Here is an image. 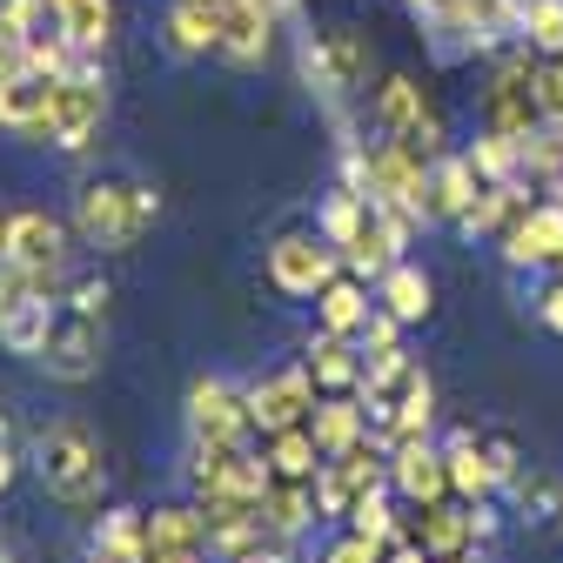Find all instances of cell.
Masks as SVG:
<instances>
[{
    "label": "cell",
    "mask_w": 563,
    "mask_h": 563,
    "mask_svg": "<svg viewBox=\"0 0 563 563\" xmlns=\"http://www.w3.org/2000/svg\"><path fill=\"white\" fill-rule=\"evenodd\" d=\"M369 128L389 141H409L422 155H443V108L416 75H383V88L369 101Z\"/></svg>",
    "instance_id": "7"
},
{
    "label": "cell",
    "mask_w": 563,
    "mask_h": 563,
    "mask_svg": "<svg viewBox=\"0 0 563 563\" xmlns=\"http://www.w3.org/2000/svg\"><path fill=\"white\" fill-rule=\"evenodd\" d=\"M14 476H21V456H14L8 443H0V497H8V489H14Z\"/></svg>",
    "instance_id": "52"
},
{
    "label": "cell",
    "mask_w": 563,
    "mask_h": 563,
    "mask_svg": "<svg viewBox=\"0 0 563 563\" xmlns=\"http://www.w3.org/2000/svg\"><path fill=\"white\" fill-rule=\"evenodd\" d=\"M262 523H268V537H282V543H302V537L322 523L316 476H268V489H262Z\"/></svg>",
    "instance_id": "17"
},
{
    "label": "cell",
    "mask_w": 563,
    "mask_h": 563,
    "mask_svg": "<svg viewBox=\"0 0 563 563\" xmlns=\"http://www.w3.org/2000/svg\"><path fill=\"white\" fill-rule=\"evenodd\" d=\"M249 389V422H255V437H275V430H296V422H309L316 416V376H309V363H275V369H262L255 383H242Z\"/></svg>",
    "instance_id": "10"
},
{
    "label": "cell",
    "mask_w": 563,
    "mask_h": 563,
    "mask_svg": "<svg viewBox=\"0 0 563 563\" xmlns=\"http://www.w3.org/2000/svg\"><path fill=\"white\" fill-rule=\"evenodd\" d=\"M383 563H437V556H430V550H422V543H416V537H396V543H389V556H383Z\"/></svg>",
    "instance_id": "48"
},
{
    "label": "cell",
    "mask_w": 563,
    "mask_h": 563,
    "mask_svg": "<svg viewBox=\"0 0 563 563\" xmlns=\"http://www.w3.org/2000/svg\"><path fill=\"white\" fill-rule=\"evenodd\" d=\"M155 222H162V188L155 181H81V195H75L81 249L128 255L155 235Z\"/></svg>",
    "instance_id": "3"
},
{
    "label": "cell",
    "mask_w": 563,
    "mask_h": 563,
    "mask_svg": "<svg viewBox=\"0 0 563 563\" xmlns=\"http://www.w3.org/2000/svg\"><path fill=\"white\" fill-rule=\"evenodd\" d=\"M329 41V60H335V81H342V95L356 101V95H369V67H376V47H369V34H356V27H335V34H322Z\"/></svg>",
    "instance_id": "33"
},
{
    "label": "cell",
    "mask_w": 563,
    "mask_h": 563,
    "mask_svg": "<svg viewBox=\"0 0 563 563\" xmlns=\"http://www.w3.org/2000/svg\"><path fill=\"white\" fill-rule=\"evenodd\" d=\"M75 222H60V216H47V208H14L8 216V249L0 255H14L21 268H67L75 262Z\"/></svg>",
    "instance_id": "13"
},
{
    "label": "cell",
    "mask_w": 563,
    "mask_h": 563,
    "mask_svg": "<svg viewBox=\"0 0 563 563\" xmlns=\"http://www.w3.org/2000/svg\"><path fill=\"white\" fill-rule=\"evenodd\" d=\"M402 537H416L430 556H456V550H476L470 543V510L456 504V497H443V504H416V517L402 523Z\"/></svg>",
    "instance_id": "27"
},
{
    "label": "cell",
    "mask_w": 563,
    "mask_h": 563,
    "mask_svg": "<svg viewBox=\"0 0 563 563\" xmlns=\"http://www.w3.org/2000/svg\"><path fill=\"white\" fill-rule=\"evenodd\" d=\"M88 543H101V550H128V556H148V510H134V504H101Z\"/></svg>",
    "instance_id": "35"
},
{
    "label": "cell",
    "mask_w": 563,
    "mask_h": 563,
    "mask_svg": "<svg viewBox=\"0 0 563 563\" xmlns=\"http://www.w3.org/2000/svg\"><path fill=\"white\" fill-rule=\"evenodd\" d=\"M483 195V175L470 168V155L456 148H443L437 162H430V201H422V222H443V229H456L463 216H470V201Z\"/></svg>",
    "instance_id": "18"
},
{
    "label": "cell",
    "mask_w": 563,
    "mask_h": 563,
    "mask_svg": "<svg viewBox=\"0 0 563 563\" xmlns=\"http://www.w3.org/2000/svg\"><path fill=\"white\" fill-rule=\"evenodd\" d=\"M14 75H27V34L0 14V81H14Z\"/></svg>",
    "instance_id": "44"
},
{
    "label": "cell",
    "mask_w": 563,
    "mask_h": 563,
    "mask_svg": "<svg viewBox=\"0 0 563 563\" xmlns=\"http://www.w3.org/2000/svg\"><path fill=\"white\" fill-rule=\"evenodd\" d=\"M537 208V188L523 181V175H510V181H483V195L470 201V216L456 222V235H470V242H504L523 216Z\"/></svg>",
    "instance_id": "15"
},
{
    "label": "cell",
    "mask_w": 563,
    "mask_h": 563,
    "mask_svg": "<svg viewBox=\"0 0 563 563\" xmlns=\"http://www.w3.org/2000/svg\"><path fill=\"white\" fill-rule=\"evenodd\" d=\"M0 443L14 450V409H8V402H0Z\"/></svg>",
    "instance_id": "54"
},
{
    "label": "cell",
    "mask_w": 563,
    "mask_h": 563,
    "mask_svg": "<svg viewBox=\"0 0 563 563\" xmlns=\"http://www.w3.org/2000/svg\"><path fill=\"white\" fill-rule=\"evenodd\" d=\"M443 463H450V497L456 504H483V497H497V470H489V456H483V437L476 430H450L443 437Z\"/></svg>",
    "instance_id": "21"
},
{
    "label": "cell",
    "mask_w": 563,
    "mask_h": 563,
    "mask_svg": "<svg viewBox=\"0 0 563 563\" xmlns=\"http://www.w3.org/2000/svg\"><path fill=\"white\" fill-rule=\"evenodd\" d=\"M369 309H376V289L363 275H349V268L316 289V329H329V335H356L369 322Z\"/></svg>",
    "instance_id": "24"
},
{
    "label": "cell",
    "mask_w": 563,
    "mask_h": 563,
    "mask_svg": "<svg viewBox=\"0 0 563 563\" xmlns=\"http://www.w3.org/2000/svg\"><path fill=\"white\" fill-rule=\"evenodd\" d=\"M81 60H88V54H81L75 41H67L54 21H47L41 34H27V75H41V81H60V75H75Z\"/></svg>",
    "instance_id": "36"
},
{
    "label": "cell",
    "mask_w": 563,
    "mask_h": 563,
    "mask_svg": "<svg viewBox=\"0 0 563 563\" xmlns=\"http://www.w3.org/2000/svg\"><path fill=\"white\" fill-rule=\"evenodd\" d=\"M81 563H148V556H128V550H101V543H88Z\"/></svg>",
    "instance_id": "51"
},
{
    "label": "cell",
    "mask_w": 563,
    "mask_h": 563,
    "mask_svg": "<svg viewBox=\"0 0 563 563\" xmlns=\"http://www.w3.org/2000/svg\"><path fill=\"white\" fill-rule=\"evenodd\" d=\"M483 456H489V470H497V483H510V476L523 470V450H517V437H483Z\"/></svg>",
    "instance_id": "46"
},
{
    "label": "cell",
    "mask_w": 563,
    "mask_h": 563,
    "mask_svg": "<svg viewBox=\"0 0 563 563\" xmlns=\"http://www.w3.org/2000/svg\"><path fill=\"white\" fill-rule=\"evenodd\" d=\"M148 563H216L208 550H148Z\"/></svg>",
    "instance_id": "50"
},
{
    "label": "cell",
    "mask_w": 563,
    "mask_h": 563,
    "mask_svg": "<svg viewBox=\"0 0 563 563\" xmlns=\"http://www.w3.org/2000/svg\"><path fill=\"white\" fill-rule=\"evenodd\" d=\"M162 47L175 60H208L222 47V14L216 8H201V0H168V14H162Z\"/></svg>",
    "instance_id": "19"
},
{
    "label": "cell",
    "mask_w": 563,
    "mask_h": 563,
    "mask_svg": "<svg viewBox=\"0 0 563 563\" xmlns=\"http://www.w3.org/2000/svg\"><path fill=\"white\" fill-rule=\"evenodd\" d=\"M249 8H255V14H268V21L282 27V21H289V14L302 8V0H249Z\"/></svg>",
    "instance_id": "49"
},
{
    "label": "cell",
    "mask_w": 563,
    "mask_h": 563,
    "mask_svg": "<svg viewBox=\"0 0 563 563\" xmlns=\"http://www.w3.org/2000/svg\"><path fill=\"white\" fill-rule=\"evenodd\" d=\"M0 563H34V556H27V543H21V537L0 530Z\"/></svg>",
    "instance_id": "53"
},
{
    "label": "cell",
    "mask_w": 563,
    "mask_h": 563,
    "mask_svg": "<svg viewBox=\"0 0 563 563\" xmlns=\"http://www.w3.org/2000/svg\"><path fill=\"white\" fill-rule=\"evenodd\" d=\"M8 8H14V0H0V14H8Z\"/></svg>",
    "instance_id": "59"
},
{
    "label": "cell",
    "mask_w": 563,
    "mask_h": 563,
    "mask_svg": "<svg viewBox=\"0 0 563 563\" xmlns=\"http://www.w3.org/2000/svg\"><path fill=\"white\" fill-rule=\"evenodd\" d=\"M470 510V543L483 550V543H497V530H504V510H497V497H483V504H463Z\"/></svg>",
    "instance_id": "45"
},
{
    "label": "cell",
    "mask_w": 563,
    "mask_h": 563,
    "mask_svg": "<svg viewBox=\"0 0 563 563\" xmlns=\"http://www.w3.org/2000/svg\"><path fill=\"white\" fill-rule=\"evenodd\" d=\"M517 41L530 54H563V0H530L517 21Z\"/></svg>",
    "instance_id": "38"
},
{
    "label": "cell",
    "mask_w": 563,
    "mask_h": 563,
    "mask_svg": "<svg viewBox=\"0 0 563 563\" xmlns=\"http://www.w3.org/2000/svg\"><path fill=\"white\" fill-rule=\"evenodd\" d=\"M376 302H383L402 329H416V322H430V316H437V282L422 275L416 262H396V268L376 282Z\"/></svg>",
    "instance_id": "28"
},
{
    "label": "cell",
    "mask_w": 563,
    "mask_h": 563,
    "mask_svg": "<svg viewBox=\"0 0 563 563\" xmlns=\"http://www.w3.org/2000/svg\"><path fill=\"white\" fill-rule=\"evenodd\" d=\"M188 497L195 504H216V497H255L262 504V489H268V463L255 443H195L188 437Z\"/></svg>",
    "instance_id": "6"
},
{
    "label": "cell",
    "mask_w": 563,
    "mask_h": 563,
    "mask_svg": "<svg viewBox=\"0 0 563 563\" xmlns=\"http://www.w3.org/2000/svg\"><path fill=\"white\" fill-rule=\"evenodd\" d=\"M537 101L543 121H563V54H537Z\"/></svg>",
    "instance_id": "42"
},
{
    "label": "cell",
    "mask_w": 563,
    "mask_h": 563,
    "mask_svg": "<svg viewBox=\"0 0 563 563\" xmlns=\"http://www.w3.org/2000/svg\"><path fill=\"white\" fill-rule=\"evenodd\" d=\"M262 463H268V476H316V470H322V450H316V437H309V422L262 437Z\"/></svg>",
    "instance_id": "34"
},
{
    "label": "cell",
    "mask_w": 563,
    "mask_h": 563,
    "mask_svg": "<svg viewBox=\"0 0 563 563\" xmlns=\"http://www.w3.org/2000/svg\"><path fill=\"white\" fill-rule=\"evenodd\" d=\"M396 489H369V497L356 504V510H349V523L342 530H363V537H376V543H396L402 537V517H396Z\"/></svg>",
    "instance_id": "39"
},
{
    "label": "cell",
    "mask_w": 563,
    "mask_h": 563,
    "mask_svg": "<svg viewBox=\"0 0 563 563\" xmlns=\"http://www.w3.org/2000/svg\"><path fill=\"white\" fill-rule=\"evenodd\" d=\"M463 155H470V168H476L483 181H510V175H523V141H510V134H489V128H483Z\"/></svg>",
    "instance_id": "37"
},
{
    "label": "cell",
    "mask_w": 563,
    "mask_h": 563,
    "mask_svg": "<svg viewBox=\"0 0 563 563\" xmlns=\"http://www.w3.org/2000/svg\"><path fill=\"white\" fill-rule=\"evenodd\" d=\"M537 316H543V329H556V335H563V275L537 296Z\"/></svg>",
    "instance_id": "47"
},
{
    "label": "cell",
    "mask_w": 563,
    "mask_h": 563,
    "mask_svg": "<svg viewBox=\"0 0 563 563\" xmlns=\"http://www.w3.org/2000/svg\"><path fill=\"white\" fill-rule=\"evenodd\" d=\"M556 523H563V517H556Z\"/></svg>",
    "instance_id": "61"
},
{
    "label": "cell",
    "mask_w": 563,
    "mask_h": 563,
    "mask_svg": "<svg viewBox=\"0 0 563 563\" xmlns=\"http://www.w3.org/2000/svg\"><path fill=\"white\" fill-rule=\"evenodd\" d=\"M47 108H54V81H41V75L0 81V134H14V141H47Z\"/></svg>",
    "instance_id": "20"
},
{
    "label": "cell",
    "mask_w": 563,
    "mask_h": 563,
    "mask_svg": "<svg viewBox=\"0 0 563 563\" xmlns=\"http://www.w3.org/2000/svg\"><path fill=\"white\" fill-rule=\"evenodd\" d=\"M504 489H510V517H523V523H550V517H563V483H556L550 470H517Z\"/></svg>",
    "instance_id": "32"
},
{
    "label": "cell",
    "mask_w": 563,
    "mask_h": 563,
    "mask_svg": "<svg viewBox=\"0 0 563 563\" xmlns=\"http://www.w3.org/2000/svg\"><path fill=\"white\" fill-rule=\"evenodd\" d=\"M309 437L322 456H342L349 443H363L369 437V409L356 389H342V396H316V416H309Z\"/></svg>",
    "instance_id": "23"
},
{
    "label": "cell",
    "mask_w": 563,
    "mask_h": 563,
    "mask_svg": "<svg viewBox=\"0 0 563 563\" xmlns=\"http://www.w3.org/2000/svg\"><path fill=\"white\" fill-rule=\"evenodd\" d=\"M369 489H389V450L376 437L349 443L342 456H322L316 470V504H322V523H349V510H356Z\"/></svg>",
    "instance_id": "8"
},
{
    "label": "cell",
    "mask_w": 563,
    "mask_h": 563,
    "mask_svg": "<svg viewBox=\"0 0 563 563\" xmlns=\"http://www.w3.org/2000/svg\"><path fill=\"white\" fill-rule=\"evenodd\" d=\"M302 363H309V376H316L322 396H342V389H356V383H363V363H369V356H363V342H356V335H329V329H316Z\"/></svg>",
    "instance_id": "22"
},
{
    "label": "cell",
    "mask_w": 563,
    "mask_h": 563,
    "mask_svg": "<svg viewBox=\"0 0 563 563\" xmlns=\"http://www.w3.org/2000/svg\"><path fill=\"white\" fill-rule=\"evenodd\" d=\"M268 47H275V21L255 14L249 0L222 14V47H216V60H229V67H242V75H255V67L268 60Z\"/></svg>",
    "instance_id": "26"
},
{
    "label": "cell",
    "mask_w": 563,
    "mask_h": 563,
    "mask_svg": "<svg viewBox=\"0 0 563 563\" xmlns=\"http://www.w3.org/2000/svg\"><path fill=\"white\" fill-rule=\"evenodd\" d=\"M101 363H108V322L60 309V322H54V335L41 349V376L60 383V389H81V383L101 376Z\"/></svg>",
    "instance_id": "12"
},
{
    "label": "cell",
    "mask_w": 563,
    "mask_h": 563,
    "mask_svg": "<svg viewBox=\"0 0 563 563\" xmlns=\"http://www.w3.org/2000/svg\"><path fill=\"white\" fill-rule=\"evenodd\" d=\"M476 121H483L489 134H510V141H523V134L543 128L537 54H530L523 41H510L497 60H489V75H483V88H476Z\"/></svg>",
    "instance_id": "4"
},
{
    "label": "cell",
    "mask_w": 563,
    "mask_h": 563,
    "mask_svg": "<svg viewBox=\"0 0 563 563\" xmlns=\"http://www.w3.org/2000/svg\"><path fill=\"white\" fill-rule=\"evenodd\" d=\"M556 275H563V268H556Z\"/></svg>",
    "instance_id": "60"
},
{
    "label": "cell",
    "mask_w": 563,
    "mask_h": 563,
    "mask_svg": "<svg viewBox=\"0 0 563 563\" xmlns=\"http://www.w3.org/2000/svg\"><path fill=\"white\" fill-rule=\"evenodd\" d=\"M201 8H216V14H229V8H242V0H201Z\"/></svg>",
    "instance_id": "56"
},
{
    "label": "cell",
    "mask_w": 563,
    "mask_h": 563,
    "mask_svg": "<svg viewBox=\"0 0 563 563\" xmlns=\"http://www.w3.org/2000/svg\"><path fill=\"white\" fill-rule=\"evenodd\" d=\"M389 489L416 510V504H443L450 497V463H443V443L437 437H402L389 450Z\"/></svg>",
    "instance_id": "14"
},
{
    "label": "cell",
    "mask_w": 563,
    "mask_h": 563,
    "mask_svg": "<svg viewBox=\"0 0 563 563\" xmlns=\"http://www.w3.org/2000/svg\"><path fill=\"white\" fill-rule=\"evenodd\" d=\"M497 249H504L510 268H563V201L543 195Z\"/></svg>",
    "instance_id": "16"
},
{
    "label": "cell",
    "mask_w": 563,
    "mask_h": 563,
    "mask_svg": "<svg viewBox=\"0 0 563 563\" xmlns=\"http://www.w3.org/2000/svg\"><path fill=\"white\" fill-rule=\"evenodd\" d=\"M181 422L195 443H249L255 422H249V389L229 376H195L181 396Z\"/></svg>",
    "instance_id": "11"
},
{
    "label": "cell",
    "mask_w": 563,
    "mask_h": 563,
    "mask_svg": "<svg viewBox=\"0 0 563 563\" xmlns=\"http://www.w3.org/2000/svg\"><path fill=\"white\" fill-rule=\"evenodd\" d=\"M54 322H60V302H54V296H27L21 309L0 316V349H8V356H21V363H41Z\"/></svg>",
    "instance_id": "29"
},
{
    "label": "cell",
    "mask_w": 563,
    "mask_h": 563,
    "mask_svg": "<svg viewBox=\"0 0 563 563\" xmlns=\"http://www.w3.org/2000/svg\"><path fill=\"white\" fill-rule=\"evenodd\" d=\"M437 563H483L476 550H456V556H437Z\"/></svg>",
    "instance_id": "55"
},
{
    "label": "cell",
    "mask_w": 563,
    "mask_h": 563,
    "mask_svg": "<svg viewBox=\"0 0 563 563\" xmlns=\"http://www.w3.org/2000/svg\"><path fill=\"white\" fill-rule=\"evenodd\" d=\"M389 556V543H376V537H363V530H342L329 550H322V563H383Z\"/></svg>",
    "instance_id": "41"
},
{
    "label": "cell",
    "mask_w": 563,
    "mask_h": 563,
    "mask_svg": "<svg viewBox=\"0 0 563 563\" xmlns=\"http://www.w3.org/2000/svg\"><path fill=\"white\" fill-rule=\"evenodd\" d=\"M342 275V255L322 242V229H289L268 242V289L289 296V302H316L322 282Z\"/></svg>",
    "instance_id": "9"
},
{
    "label": "cell",
    "mask_w": 563,
    "mask_h": 563,
    "mask_svg": "<svg viewBox=\"0 0 563 563\" xmlns=\"http://www.w3.org/2000/svg\"><path fill=\"white\" fill-rule=\"evenodd\" d=\"M47 21L75 41L81 54H95V60L114 47V27H121L114 21V0H47Z\"/></svg>",
    "instance_id": "25"
},
{
    "label": "cell",
    "mask_w": 563,
    "mask_h": 563,
    "mask_svg": "<svg viewBox=\"0 0 563 563\" xmlns=\"http://www.w3.org/2000/svg\"><path fill=\"white\" fill-rule=\"evenodd\" d=\"M356 342H363V356H383V349H402V322H396V316L376 302V309H369V322L356 329Z\"/></svg>",
    "instance_id": "43"
},
{
    "label": "cell",
    "mask_w": 563,
    "mask_h": 563,
    "mask_svg": "<svg viewBox=\"0 0 563 563\" xmlns=\"http://www.w3.org/2000/svg\"><path fill=\"white\" fill-rule=\"evenodd\" d=\"M0 249H8V216H0Z\"/></svg>",
    "instance_id": "58"
},
{
    "label": "cell",
    "mask_w": 563,
    "mask_h": 563,
    "mask_svg": "<svg viewBox=\"0 0 563 563\" xmlns=\"http://www.w3.org/2000/svg\"><path fill=\"white\" fill-rule=\"evenodd\" d=\"M504 8H510V14H517V21H523V8H530V0H504Z\"/></svg>",
    "instance_id": "57"
},
{
    "label": "cell",
    "mask_w": 563,
    "mask_h": 563,
    "mask_svg": "<svg viewBox=\"0 0 563 563\" xmlns=\"http://www.w3.org/2000/svg\"><path fill=\"white\" fill-rule=\"evenodd\" d=\"M108 302H114V282H108L101 268H81V275H67V296H60V309H75V316H95V322H108Z\"/></svg>",
    "instance_id": "40"
},
{
    "label": "cell",
    "mask_w": 563,
    "mask_h": 563,
    "mask_svg": "<svg viewBox=\"0 0 563 563\" xmlns=\"http://www.w3.org/2000/svg\"><path fill=\"white\" fill-rule=\"evenodd\" d=\"M34 476L60 510H101L108 497V450L81 416H54L34 430Z\"/></svg>",
    "instance_id": "2"
},
{
    "label": "cell",
    "mask_w": 563,
    "mask_h": 563,
    "mask_svg": "<svg viewBox=\"0 0 563 563\" xmlns=\"http://www.w3.org/2000/svg\"><path fill=\"white\" fill-rule=\"evenodd\" d=\"M363 222H369V195L349 188V181H335V188L322 195V208H316V229H322V242H329L335 255L363 235Z\"/></svg>",
    "instance_id": "30"
},
{
    "label": "cell",
    "mask_w": 563,
    "mask_h": 563,
    "mask_svg": "<svg viewBox=\"0 0 563 563\" xmlns=\"http://www.w3.org/2000/svg\"><path fill=\"white\" fill-rule=\"evenodd\" d=\"M363 409H369V437L383 450H396L402 437H430L437 430V383L409 349H383V356L363 363V383H356Z\"/></svg>",
    "instance_id": "1"
},
{
    "label": "cell",
    "mask_w": 563,
    "mask_h": 563,
    "mask_svg": "<svg viewBox=\"0 0 563 563\" xmlns=\"http://www.w3.org/2000/svg\"><path fill=\"white\" fill-rule=\"evenodd\" d=\"M148 550H208V510L195 497L148 510Z\"/></svg>",
    "instance_id": "31"
},
{
    "label": "cell",
    "mask_w": 563,
    "mask_h": 563,
    "mask_svg": "<svg viewBox=\"0 0 563 563\" xmlns=\"http://www.w3.org/2000/svg\"><path fill=\"white\" fill-rule=\"evenodd\" d=\"M101 121H108V75L101 60L88 54L75 75L54 81V108H47V148L60 155H88L101 141Z\"/></svg>",
    "instance_id": "5"
}]
</instances>
